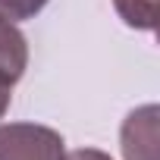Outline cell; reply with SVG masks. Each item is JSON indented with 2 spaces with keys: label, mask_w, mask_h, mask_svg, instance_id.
<instances>
[{
  "label": "cell",
  "mask_w": 160,
  "mask_h": 160,
  "mask_svg": "<svg viewBox=\"0 0 160 160\" xmlns=\"http://www.w3.org/2000/svg\"><path fill=\"white\" fill-rule=\"evenodd\" d=\"M0 160H66V141L50 126L7 122L0 126Z\"/></svg>",
  "instance_id": "1"
},
{
  "label": "cell",
  "mask_w": 160,
  "mask_h": 160,
  "mask_svg": "<svg viewBox=\"0 0 160 160\" xmlns=\"http://www.w3.org/2000/svg\"><path fill=\"white\" fill-rule=\"evenodd\" d=\"M157 107L144 104L132 110L119 132V148L126 160H157Z\"/></svg>",
  "instance_id": "2"
},
{
  "label": "cell",
  "mask_w": 160,
  "mask_h": 160,
  "mask_svg": "<svg viewBox=\"0 0 160 160\" xmlns=\"http://www.w3.org/2000/svg\"><path fill=\"white\" fill-rule=\"evenodd\" d=\"M28 66V41L16 28V22L0 16V85L13 88Z\"/></svg>",
  "instance_id": "3"
},
{
  "label": "cell",
  "mask_w": 160,
  "mask_h": 160,
  "mask_svg": "<svg viewBox=\"0 0 160 160\" xmlns=\"http://www.w3.org/2000/svg\"><path fill=\"white\" fill-rule=\"evenodd\" d=\"M113 7L129 28H141V32L157 28V0H113Z\"/></svg>",
  "instance_id": "4"
},
{
  "label": "cell",
  "mask_w": 160,
  "mask_h": 160,
  "mask_svg": "<svg viewBox=\"0 0 160 160\" xmlns=\"http://www.w3.org/2000/svg\"><path fill=\"white\" fill-rule=\"evenodd\" d=\"M44 7L47 0H0V16L10 22H22V19H35Z\"/></svg>",
  "instance_id": "5"
},
{
  "label": "cell",
  "mask_w": 160,
  "mask_h": 160,
  "mask_svg": "<svg viewBox=\"0 0 160 160\" xmlns=\"http://www.w3.org/2000/svg\"><path fill=\"white\" fill-rule=\"evenodd\" d=\"M66 160H113V157L104 154V151H98V148H78V151L66 154Z\"/></svg>",
  "instance_id": "6"
},
{
  "label": "cell",
  "mask_w": 160,
  "mask_h": 160,
  "mask_svg": "<svg viewBox=\"0 0 160 160\" xmlns=\"http://www.w3.org/2000/svg\"><path fill=\"white\" fill-rule=\"evenodd\" d=\"M10 91H13V88H7V85H0V119H3V113L10 110V98H13Z\"/></svg>",
  "instance_id": "7"
}]
</instances>
